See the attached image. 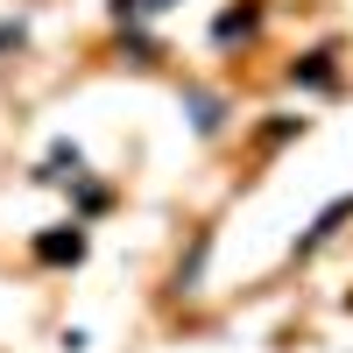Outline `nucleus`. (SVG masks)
Returning <instances> with one entry per match:
<instances>
[{
	"mask_svg": "<svg viewBox=\"0 0 353 353\" xmlns=\"http://www.w3.org/2000/svg\"><path fill=\"white\" fill-rule=\"evenodd\" d=\"M191 113H198V128H219V99H205V92H191Z\"/></svg>",
	"mask_w": 353,
	"mask_h": 353,
	"instance_id": "4",
	"label": "nucleus"
},
{
	"mask_svg": "<svg viewBox=\"0 0 353 353\" xmlns=\"http://www.w3.org/2000/svg\"><path fill=\"white\" fill-rule=\"evenodd\" d=\"M297 78H304V85H332V50H318V57H311V64H304Z\"/></svg>",
	"mask_w": 353,
	"mask_h": 353,
	"instance_id": "2",
	"label": "nucleus"
},
{
	"mask_svg": "<svg viewBox=\"0 0 353 353\" xmlns=\"http://www.w3.org/2000/svg\"><path fill=\"white\" fill-rule=\"evenodd\" d=\"M36 254H43V261H78V254H85V233H43Z\"/></svg>",
	"mask_w": 353,
	"mask_h": 353,
	"instance_id": "1",
	"label": "nucleus"
},
{
	"mask_svg": "<svg viewBox=\"0 0 353 353\" xmlns=\"http://www.w3.org/2000/svg\"><path fill=\"white\" fill-rule=\"evenodd\" d=\"M156 8H170V0H121V14H156Z\"/></svg>",
	"mask_w": 353,
	"mask_h": 353,
	"instance_id": "5",
	"label": "nucleus"
},
{
	"mask_svg": "<svg viewBox=\"0 0 353 353\" xmlns=\"http://www.w3.org/2000/svg\"><path fill=\"white\" fill-rule=\"evenodd\" d=\"M248 28H254V8H241V14H226V21H219V43H233V36H248Z\"/></svg>",
	"mask_w": 353,
	"mask_h": 353,
	"instance_id": "3",
	"label": "nucleus"
}]
</instances>
